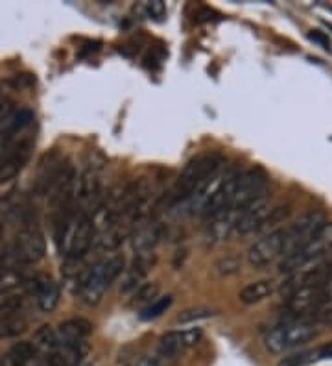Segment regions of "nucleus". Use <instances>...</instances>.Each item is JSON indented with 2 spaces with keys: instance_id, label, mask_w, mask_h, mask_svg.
I'll return each mask as SVG.
<instances>
[{
  "instance_id": "nucleus-1",
  "label": "nucleus",
  "mask_w": 332,
  "mask_h": 366,
  "mask_svg": "<svg viewBox=\"0 0 332 366\" xmlns=\"http://www.w3.org/2000/svg\"><path fill=\"white\" fill-rule=\"evenodd\" d=\"M94 226L93 220L87 214L71 211L63 217L56 233V242L58 248L69 259H78L81 255L87 254L94 241Z\"/></svg>"
},
{
  "instance_id": "nucleus-2",
  "label": "nucleus",
  "mask_w": 332,
  "mask_h": 366,
  "mask_svg": "<svg viewBox=\"0 0 332 366\" xmlns=\"http://www.w3.org/2000/svg\"><path fill=\"white\" fill-rule=\"evenodd\" d=\"M126 261L122 255H109L94 263L80 280V298L87 305H96L104 298L106 290L124 272Z\"/></svg>"
},
{
  "instance_id": "nucleus-3",
  "label": "nucleus",
  "mask_w": 332,
  "mask_h": 366,
  "mask_svg": "<svg viewBox=\"0 0 332 366\" xmlns=\"http://www.w3.org/2000/svg\"><path fill=\"white\" fill-rule=\"evenodd\" d=\"M221 169L220 154H203L198 156L183 169L181 176L177 179L172 192V202H185L194 194L196 191L213 182Z\"/></svg>"
},
{
  "instance_id": "nucleus-4",
  "label": "nucleus",
  "mask_w": 332,
  "mask_h": 366,
  "mask_svg": "<svg viewBox=\"0 0 332 366\" xmlns=\"http://www.w3.org/2000/svg\"><path fill=\"white\" fill-rule=\"evenodd\" d=\"M319 326L308 318H286L283 324L268 331L264 339L266 350L273 355H281L296 350L314 337H318Z\"/></svg>"
},
{
  "instance_id": "nucleus-5",
  "label": "nucleus",
  "mask_w": 332,
  "mask_h": 366,
  "mask_svg": "<svg viewBox=\"0 0 332 366\" xmlns=\"http://www.w3.org/2000/svg\"><path fill=\"white\" fill-rule=\"evenodd\" d=\"M332 252V222H327L319 229L303 248L293 252L292 255L283 257L279 264V270L283 274H296L303 268H308L310 264H316L323 261Z\"/></svg>"
},
{
  "instance_id": "nucleus-6",
  "label": "nucleus",
  "mask_w": 332,
  "mask_h": 366,
  "mask_svg": "<svg viewBox=\"0 0 332 366\" xmlns=\"http://www.w3.org/2000/svg\"><path fill=\"white\" fill-rule=\"evenodd\" d=\"M327 220L321 211L314 209L308 213L301 214L293 224H290L288 228H284V246H283V257L292 255L299 248L306 244V242L323 228Z\"/></svg>"
},
{
  "instance_id": "nucleus-7",
  "label": "nucleus",
  "mask_w": 332,
  "mask_h": 366,
  "mask_svg": "<svg viewBox=\"0 0 332 366\" xmlns=\"http://www.w3.org/2000/svg\"><path fill=\"white\" fill-rule=\"evenodd\" d=\"M268 187V176L264 170L261 169H249L240 172L236 178L235 194H233V202H231V211L242 213L248 206H251L253 202L264 197V191Z\"/></svg>"
},
{
  "instance_id": "nucleus-8",
  "label": "nucleus",
  "mask_w": 332,
  "mask_h": 366,
  "mask_svg": "<svg viewBox=\"0 0 332 366\" xmlns=\"http://www.w3.org/2000/svg\"><path fill=\"white\" fill-rule=\"evenodd\" d=\"M46 254V242L37 228H24L17 233L8 255L14 264H34Z\"/></svg>"
},
{
  "instance_id": "nucleus-9",
  "label": "nucleus",
  "mask_w": 332,
  "mask_h": 366,
  "mask_svg": "<svg viewBox=\"0 0 332 366\" xmlns=\"http://www.w3.org/2000/svg\"><path fill=\"white\" fill-rule=\"evenodd\" d=\"M284 228L266 233L257 242H253L248 252V261L253 268H264L283 257Z\"/></svg>"
},
{
  "instance_id": "nucleus-10",
  "label": "nucleus",
  "mask_w": 332,
  "mask_h": 366,
  "mask_svg": "<svg viewBox=\"0 0 332 366\" xmlns=\"http://www.w3.org/2000/svg\"><path fill=\"white\" fill-rule=\"evenodd\" d=\"M240 172H227L226 176H220L216 187L213 189L211 197L207 198L205 206L201 207L199 214L203 217H216V214L223 213L231 207V202H233V194H235L236 187V178H238Z\"/></svg>"
},
{
  "instance_id": "nucleus-11",
  "label": "nucleus",
  "mask_w": 332,
  "mask_h": 366,
  "mask_svg": "<svg viewBox=\"0 0 332 366\" xmlns=\"http://www.w3.org/2000/svg\"><path fill=\"white\" fill-rule=\"evenodd\" d=\"M203 339V331L199 327H191L183 331H168L159 339V353L163 357H177L185 350L192 348Z\"/></svg>"
},
{
  "instance_id": "nucleus-12",
  "label": "nucleus",
  "mask_w": 332,
  "mask_h": 366,
  "mask_svg": "<svg viewBox=\"0 0 332 366\" xmlns=\"http://www.w3.org/2000/svg\"><path fill=\"white\" fill-rule=\"evenodd\" d=\"M28 295L36 298L37 307L43 313H50L59 304V287L58 283L46 276H37L34 280H24Z\"/></svg>"
},
{
  "instance_id": "nucleus-13",
  "label": "nucleus",
  "mask_w": 332,
  "mask_h": 366,
  "mask_svg": "<svg viewBox=\"0 0 332 366\" xmlns=\"http://www.w3.org/2000/svg\"><path fill=\"white\" fill-rule=\"evenodd\" d=\"M270 200L266 197H261L238 214L235 232L240 233V235H249V233L258 232V229L264 228V224L268 220V217H270Z\"/></svg>"
},
{
  "instance_id": "nucleus-14",
  "label": "nucleus",
  "mask_w": 332,
  "mask_h": 366,
  "mask_svg": "<svg viewBox=\"0 0 332 366\" xmlns=\"http://www.w3.org/2000/svg\"><path fill=\"white\" fill-rule=\"evenodd\" d=\"M93 333V324L85 318H71L59 324L56 330L59 348H71V346H80L85 344L89 335Z\"/></svg>"
},
{
  "instance_id": "nucleus-15",
  "label": "nucleus",
  "mask_w": 332,
  "mask_h": 366,
  "mask_svg": "<svg viewBox=\"0 0 332 366\" xmlns=\"http://www.w3.org/2000/svg\"><path fill=\"white\" fill-rule=\"evenodd\" d=\"M155 257L151 254L148 255H139L137 259L129 264V268H126L124 282H122V290L129 292V290H137L141 287L142 280L148 276L150 268L154 267Z\"/></svg>"
},
{
  "instance_id": "nucleus-16",
  "label": "nucleus",
  "mask_w": 332,
  "mask_h": 366,
  "mask_svg": "<svg viewBox=\"0 0 332 366\" xmlns=\"http://www.w3.org/2000/svg\"><path fill=\"white\" fill-rule=\"evenodd\" d=\"M30 148L31 144L28 141H22V143H17L15 147L14 154L8 157L4 165L0 167V183H6V182H11L15 176L24 169L26 165V161L30 159Z\"/></svg>"
},
{
  "instance_id": "nucleus-17",
  "label": "nucleus",
  "mask_w": 332,
  "mask_h": 366,
  "mask_svg": "<svg viewBox=\"0 0 332 366\" xmlns=\"http://www.w3.org/2000/svg\"><path fill=\"white\" fill-rule=\"evenodd\" d=\"M238 214L236 211H223V213L213 217L211 224H208L207 237L211 242H220L223 239L231 235V233L236 229V220H238Z\"/></svg>"
},
{
  "instance_id": "nucleus-18",
  "label": "nucleus",
  "mask_w": 332,
  "mask_h": 366,
  "mask_svg": "<svg viewBox=\"0 0 332 366\" xmlns=\"http://www.w3.org/2000/svg\"><path fill=\"white\" fill-rule=\"evenodd\" d=\"M161 239V226L159 224H150V226H144V228L139 229L131 239L133 250L137 252L139 255H148L151 254V250L155 248V244L159 242Z\"/></svg>"
},
{
  "instance_id": "nucleus-19",
  "label": "nucleus",
  "mask_w": 332,
  "mask_h": 366,
  "mask_svg": "<svg viewBox=\"0 0 332 366\" xmlns=\"http://www.w3.org/2000/svg\"><path fill=\"white\" fill-rule=\"evenodd\" d=\"M273 292L275 282H271V280H261V282H253L249 283V285L243 287V289L240 290L238 300L246 305H255L261 304L262 300L270 298Z\"/></svg>"
},
{
  "instance_id": "nucleus-20",
  "label": "nucleus",
  "mask_w": 332,
  "mask_h": 366,
  "mask_svg": "<svg viewBox=\"0 0 332 366\" xmlns=\"http://www.w3.org/2000/svg\"><path fill=\"white\" fill-rule=\"evenodd\" d=\"M37 355L36 346L31 342H17L8 350L2 359V366H28Z\"/></svg>"
},
{
  "instance_id": "nucleus-21",
  "label": "nucleus",
  "mask_w": 332,
  "mask_h": 366,
  "mask_svg": "<svg viewBox=\"0 0 332 366\" xmlns=\"http://www.w3.org/2000/svg\"><path fill=\"white\" fill-rule=\"evenodd\" d=\"M24 296L15 290H0V318L15 317L22 309Z\"/></svg>"
},
{
  "instance_id": "nucleus-22",
  "label": "nucleus",
  "mask_w": 332,
  "mask_h": 366,
  "mask_svg": "<svg viewBox=\"0 0 332 366\" xmlns=\"http://www.w3.org/2000/svg\"><path fill=\"white\" fill-rule=\"evenodd\" d=\"M31 344L36 346V350H43V352L46 353H54L59 348L56 330H52L50 326H43L41 330H37L36 335H34V342Z\"/></svg>"
},
{
  "instance_id": "nucleus-23",
  "label": "nucleus",
  "mask_w": 332,
  "mask_h": 366,
  "mask_svg": "<svg viewBox=\"0 0 332 366\" xmlns=\"http://www.w3.org/2000/svg\"><path fill=\"white\" fill-rule=\"evenodd\" d=\"M172 302H173V298L170 295L161 296V298H155L150 305L142 307V311L139 313V318L144 322L155 320V318H159L161 315H164L166 311H168L170 305H172Z\"/></svg>"
},
{
  "instance_id": "nucleus-24",
  "label": "nucleus",
  "mask_w": 332,
  "mask_h": 366,
  "mask_svg": "<svg viewBox=\"0 0 332 366\" xmlns=\"http://www.w3.org/2000/svg\"><path fill=\"white\" fill-rule=\"evenodd\" d=\"M24 330H26V320L19 317V315H15V317L0 318V339L17 337L19 333H22Z\"/></svg>"
},
{
  "instance_id": "nucleus-25",
  "label": "nucleus",
  "mask_w": 332,
  "mask_h": 366,
  "mask_svg": "<svg viewBox=\"0 0 332 366\" xmlns=\"http://www.w3.org/2000/svg\"><path fill=\"white\" fill-rule=\"evenodd\" d=\"M157 292H159V285L157 283H144V285L139 287L133 295L131 304L133 305H150L155 298H157Z\"/></svg>"
},
{
  "instance_id": "nucleus-26",
  "label": "nucleus",
  "mask_w": 332,
  "mask_h": 366,
  "mask_svg": "<svg viewBox=\"0 0 332 366\" xmlns=\"http://www.w3.org/2000/svg\"><path fill=\"white\" fill-rule=\"evenodd\" d=\"M24 283V277L19 272L17 267L0 268V290H14V287Z\"/></svg>"
},
{
  "instance_id": "nucleus-27",
  "label": "nucleus",
  "mask_w": 332,
  "mask_h": 366,
  "mask_svg": "<svg viewBox=\"0 0 332 366\" xmlns=\"http://www.w3.org/2000/svg\"><path fill=\"white\" fill-rule=\"evenodd\" d=\"M214 311L207 307H196V309H186L183 311L179 317H177V322L179 324H194V322L199 320H207V318H213Z\"/></svg>"
},
{
  "instance_id": "nucleus-28",
  "label": "nucleus",
  "mask_w": 332,
  "mask_h": 366,
  "mask_svg": "<svg viewBox=\"0 0 332 366\" xmlns=\"http://www.w3.org/2000/svg\"><path fill=\"white\" fill-rule=\"evenodd\" d=\"M314 362V352L312 350H305V352L290 353L284 359H281L277 366H308Z\"/></svg>"
},
{
  "instance_id": "nucleus-29",
  "label": "nucleus",
  "mask_w": 332,
  "mask_h": 366,
  "mask_svg": "<svg viewBox=\"0 0 332 366\" xmlns=\"http://www.w3.org/2000/svg\"><path fill=\"white\" fill-rule=\"evenodd\" d=\"M15 113V106L11 100H4V102H0V143H2V139H4L6 128L9 124V119Z\"/></svg>"
},
{
  "instance_id": "nucleus-30",
  "label": "nucleus",
  "mask_w": 332,
  "mask_h": 366,
  "mask_svg": "<svg viewBox=\"0 0 332 366\" xmlns=\"http://www.w3.org/2000/svg\"><path fill=\"white\" fill-rule=\"evenodd\" d=\"M312 352H314V362L332 359V342L323 344V346H318V348H314Z\"/></svg>"
},
{
  "instance_id": "nucleus-31",
  "label": "nucleus",
  "mask_w": 332,
  "mask_h": 366,
  "mask_svg": "<svg viewBox=\"0 0 332 366\" xmlns=\"http://www.w3.org/2000/svg\"><path fill=\"white\" fill-rule=\"evenodd\" d=\"M146 9H148V14H150L154 19H163L164 14H166V6H164L161 0H154V2H148Z\"/></svg>"
},
{
  "instance_id": "nucleus-32",
  "label": "nucleus",
  "mask_w": 332,
  "mask_h": 366,
  "mask_svg": "<svg viewBox=\"0 0 332 366\" xmlns=\"http://www.w3.org/2000/svg\"><path fill=\"white\" fill-rule=\"evenodd\" d=\"M308 39L314 41V43H318V45L321 46V49H323V50L331 49V41H328V37L325 36L323 31H319V30L308 31Z\"/></svg>"
},
{
  "instance_id": "nucleus-33",
  "label": "nucleus",
  "mask_w": 332,
  "mask_h": 366,
  "mask_svg": "<svg viewBox=\"0 0 332 366\" xmlns=\"http://www.w3.org/2000/svg\"><path fill=\"white\" fill-rule=\"evenodd\" d=\"M15 147H17L15 141H4V143H0V167L4 165L6 161H8V157L14 154Z\"/></svg>"
},
{
  "instance_id": "nucleus-34",
  "label": "nucleus",
  "mask_w": 332,
  "mask_h": 366,
  "mask_svg": "<svg viewBox=\"0 0 332 366\" xmlns=\"http://www.w3.org/2000/svg\"><path fill=\"white\" fill-rule=\"evenodd\" d=\"M218 267H227L226 270H223V274H231V272H236L240 268V263L236 259H233V257H229V259H223L221 263H218Z\"/></svg>"
},
{
  "instance_id": "nucleus-35",
  "label": "nucleus",
  "mask_w": 332,
  "mask_h": 366,
  "mask_svg": "<svg viewBox=\"0 0 332 366\" xmlns=\"http://www.w3.org/2000/svg\"><path fill=\"white\" fill-rule=\"evenodd\" d=\"M28 366H52V365H50L49 357H44V359H34Z\"/></svg>"
},
{
  "instance_id": "nucleus-36",
  "label": "nucleus",
  "mask_w": 332,
  "mask_h": 366,
  "mask_svg": "<svg viewBox=\"0 0 332 366\" xmlns=\"http://www.w3.org/2000/svg\"><path fill=\"white\" fill-rule=\"evenodd\" d=\"M2 228H4V224H2V220H0V235H2Z\"/></svg>"
},
{
  "instance_id": "nucleus-37",
  "label": "nucleus",
  "mask_w": 332,
  "mask_h": 366,
  "mask_svg": "<svg viewBox=\"0 0 332 366\" xmlns=\"http://www.w3.org/2000/svg\"><path fill=\"white\" fill-rule=\"evenodd\" d=\"M80 366H94V365H91V362H81Z\"/></svg>"
}]
</instances>
